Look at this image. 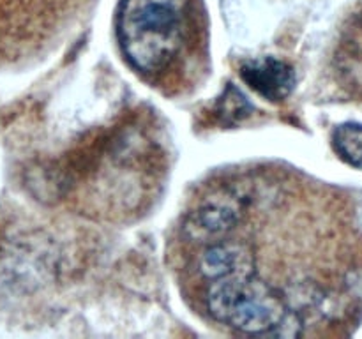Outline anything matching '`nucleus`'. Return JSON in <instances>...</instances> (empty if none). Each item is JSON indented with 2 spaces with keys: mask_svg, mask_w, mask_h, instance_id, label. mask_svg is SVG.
Segmentation results:
<instances>
[{
  "mask_svg": "<svg viewBox=\"0 0 362 339\" xmlns=\"http://www.w3.org/2000/svg\"><path fill=\"white\" fill-rule=\"evenodd\" d=\"M197 21V0H120L117 37L127 62L141 74L168 69Z\"/></svg>",
  "mask_w": 362,
  "mask_h": 339,
  "instance_id": "f257e3e1",
  "label": "nucleus"
},
{
  "mask_svg": "<svg viewBox=\"0 0 362 339\" xmlns=\"http://www.w3.org/2000/svg\"><path fill=\"white\" fill-rule=\"evenodd\" d=\"M205 307L216 321L244 334L296 338L303 332V321L285 295L257 274L211 281L205 292Z\"/></svg>",
  "mask_w": 362,
  "mask_h": 339,
  "instance_id": "f03ea898",
  "label": "nucleus"
},
{
  "mask_svg": "<svg viewBox=\"0 0 362 339\" xmlns=\"http://www.w3.org/2000/svg\"><path fill=\"white\" fill-rule=\"evenodd\" d=\"M246 201V193L235 186L212 191L184 221V239L204 246L225 237L243 219Z\"/></svg>",
  "mask_w": 362,
  "mask_h": 339,
  "instance_id": "7ed1b4c3",
  "label": "nucleus"
},
{
  "mask_svg": "<svg viewBox=\"0 0 362 339\" xmlns=\"http://www.w3.org/2000/svg\"><path fill=\"white\" fill-rule=\"evenodd\" d=\"M198 254L197 270L207 282L226 275H253L255 254L250 244L235 239L212 240Z\"/></svg>",
  "mask_w": 362,
  "mask_h": 339,
  "instance_id": "20e7f679",
  "label": "nucleus"
},
{
  "mask_svg": "<svg viewBox=\"0 0 362 339\" xmlns=\"http://www.w3.org/2000/svg\"><path fill=\"white\" fill-rule=\"evenodd\" d=\"M240 76L269 101H281L296 85V73L286 62L272 56L255 59L240 67Z\"/></svg>",
  "mask_w": 362,
  "mask_h": 339,
  "instance_id": "39448f33",
  "label": "nucleus"
},
{
  "mask_svg": "<svg viewBox=\"0 0 362 339\" xmlns=\"http://www.w3.org/2000/svg\"><path fill=\"white\" fill-rule=\"evenodd\" d=\"M332 145L339 157L354 168L362 170V126L361 124H341L332 133Z\"/></svg>",
  "mask_w": 362,
  "mask_h": 339,
  "instance_id": "423d86ee",
  "label": "nucleus"
},
{
  "mask_svg": "<svg viewBox=\"0 0 362 339\" xmlns=\"http://www.w3.org/2000/svg\"><path fill=\"white\" fill-rule=\"evenodd\" d=\"M250 113V102L246 101V97H244L235 87L230 85L228 90L225 92V95L219 99L218 108H216V115H218L225 124H232L237 122V120H243L244 117H247Z\"/></svg>",
  "mask_w": 362,
  "mask_h": 339,
  "instance_id": "0eeeda50",
  "label": "nucleus"
}]
</instances>
